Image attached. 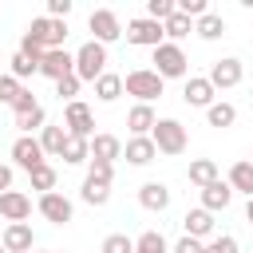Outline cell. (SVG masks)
<instances>
[{"label":"cell","instance_id":"cell-1","mask_svg":"<svg viewBox=\"0 0 253 253\" xmlns=\"http://www.w3.org/2000/svg\"><path fill=\"white\" fill-rule=\"evenodd\" d=\"M162 87H166V79H162L154 67H134V71L123 75V91L134 95L138 103H154V99L162 95Z\"/></svg>","mask_w":253,"mask_h":253},{"label":"cell","instance_id":"cell-2","mask_svg":"<svg viewBox=\"0 0 253 253\" xmlns=\"http://www.w3.org/2000/svg\"><path fill=\"white\" fill-rule=\"evenodd\" d=\"M150 138H154L158 154H170V158L186 154V146H190V134H186V126L178 119H158L154 130H150Z\"/></svg>","mask_w":253,"mask_h":253},{"label":"cell","instance_id":"cell-3","mask_svg":"<svg viewBox=\"0 0 253 253\" xmlns=\"http://www.w3.org/2000/svg\"><path fill=\"white\" fill-rule=\"evenodd\" d=\"M32 43H40L43 51H55V47H63V40H67V20H51V16H36L32 24H28V32H24Z\"/></svg>","mask_w":253,"mask_h":253},{"label":"cell","instance_id":"cell-4","mask_svg":"<svg viewBox=\"0 0 253 253\" xmlns=\"http://www.w3.org/2000/svg\"><path fill=\"white\" fill-rule=\"evenodd\" d=\"M75 75L83 83H95L99 75H107V47L99 40H87L79 51H75Z\"/></svg>","mask_w":253,"mask_h":253},{"label":"cell","instance_id":"cell-5","mask_svg":"<svg viewBox=\"0 0 253 253\" xmlns=\"http://www.w3.org/2000/svg\"><path fill=\"white\" fill-rule=\"evenodd\" d=\"M154 71L162 79H186L190 75V59L178 43H158L154 47Z\"/></svg>","mask_w":253,"mask_h":253},{"label":"cell","instance_id":"cell-6","mask_svg":"<svg viewBox=\"0 0 253 253\" xmlns=\"http://www.w3.org/2000/svg\"><path fill=\"white\" fill-rule=\"evenodd\" d=\"M126 43H134V47H158V43H166V32H162V24L158 20H146V16H134V20H126Z\"/></svg>","mask_w":253,"mask_h":253},{"label":"cell","instance_id":"cell-7","mask_svg":"<svg viewBox=\"0 0 253 253\" xmlns=\"http://www.w3.org/2000/svg\"><path fill=\"white\" fill-rule=\"evenodd\" d=\"M206 79L213 83V91H229V87H237V83L245 79V63H241L237 55H221V59L210 63V75H206Z\"/></svg>","mask_w":253,"mask_h":253},{"label":"cell","instance_id":"cell-8","mask_svg":"<svg viewBox=\"0 0 253 253\" xmlns=\"http://www.w3.org/2000/svg\"><path fill=\"white\" fill-rule=\"evenodd\" d=\"M36 210H40V217H43V221H51V225H67V221L75 217V202H71L67 194H59V190L40 194Z\"/></svg>","mask_w":253,"mask_h":253},{"label":"cell","instance_id":"cell-9","mask_svg":"<svg viewBox=\"0 0 253 253\" xmlns=\"http://www.w3.org/2000/svg\"><path fill=\"white\" fill-rule=\"evenodd\" d=\"M63 126H67L71 138H95V115H91V107L83 99L67 103L63 107Z\"/></svg>","mask_w":253,"mask_h":253},{"label":"cell","instance_id":"cell-10","mask_svg":"<svg viewBox=\"0 0 253 253\" xmlns=\"http://www.w3.org/2000/svg\"><path fill=\"white\" fill-rule=\"evenodd\" d=\"M12 162L32 174V170H40V166L47 162V154H43V146H40L36 134H20V138L12 142Z\"/></svg>","mask_w":253,"mask_h":253},{"label":"cell","instance_id":"cell-11","mask_svg":"<svg viewBox=\"0 0 253 253\" xmlns=\"http://www.w3.org/2000/svg\"><path fill=\"white\" fill-rule=\"evenodd\" d=\"M87 28L95 32V40L107 47V43H115L119 36H123V24H119V16L111 12V8H95L91 16H87Z\"/></svg>","mask_w":253,"mask_h":253},{"label":"cell","instance_id":"cell-12","mask_svg":"<svg viewBox=\"0 0 253 253\" xmlns=\"http://www.w3.org/2000/svg\"><path fill=\"white\" fill-rule=\"evenodd\" d=\"M40 75H47L51 83H59V79H67V75H75V55H71L67 47H55V51H43V59H40Z\"/></svg>","mask_w":253,"mask_h":253},{"label":"cell","instance_id":"cell-13","mask_svg":"<svg viewBox=\"0 0 253 253\" xmlns=\"http://www.w3.org/2000/svg\"><path fill=\"white\" fill-rule=\"evenodd\" d=\"M217 91H213V83L206 79V75H190L186 79V87H182V99H186V107H202V111H210L217 99H213Z\"/></svg>","mask_w":253,"mask_h":253},{"label":"cell","instance_id":"cell-14","mask_svg":"<svg viewBox=\"0 0 253 253\" xmlns=\"http://www.w3.org/2000/svg\"><path fill=\"white\" fill-rule=\"evenodd\" d=\"M0 241H4V253H32V249H36V233H32L28 221H12V225H4Z\"/></svg>","mask_w":253,"mask_h":253},{"label":"cell","instance_id":"cell-15","mask_svg":"<svg viewBox=\"0 0 253 253\" xmlns=\"http://www.w3.org/2000/svg\"><path fill=\"white\" fill-rule=\"evenodd\" d=\"M28 213H32V198L24 194V190H8V194H0V217L12 225V221H28Z\"/></svg>","mask_w":253,"mask_h":253},{"label":"cell","instance_id":"cell-16","mask_svg":"<svg viewBox=\"0 0 253 253\" xmlns=\"http://www.w3.org/2000/svg\"><path fill=\"white\" fill-rule=\"evenodd\" d=\"M123 158H126L130 166H150V162L158 158V146H154L150 134H142V138H126V142H123Z\"/></svg>","mask_w":253,"mask_h":253},{"label":"cell","instance_id":"cell-17","mask_svg":"<svg viewBox=\"0 0 253 253\" xmlns=\"http://www.w3.org/2000/svg\"><path fill=\"white\" fill-rule=\"evenodd\" d=\"M138 206L150 210V213L170 210V186H166V182H142V186H138Z\"/></svg>","mask_w":253,"mask_h":253},{"label":"cell","instance_id":"cell-18","mask_svg":"<svg viewBox=\"0 0 253 253\" xmlns=\"http://www.w3.org/2000/svg\"><path fill=\"white\" fill-rule=\"evenodd\" d=\"M154 123H158V115H154V107H150V103H134V107L126 111L130 138H142V134H150V130H154Z\"/></svg>","mask_w":253,"mask_h":253},{"label":"cell","instance_id":"cell-19","mask_svg":"<svg viewBox=\"0 0 253 253\" xmlns=\"http://www.w3.org/2000/svg\"><path fill=\"white\" fill-rule=\"evenodd\" d=\"M182 229H186V237H194V241H206L210 233H213V213L210 210H186V217H182Z\"/></svg>","mask_w":253,"mask_h":253},{"label":"cell","instance_id":"cell-20","mask_svg":"<svg viewBox=\"0 0 253 253\" xmlns=\"http://www.w3.org/2000/svg\"><path fill=\"white\" fill-rule=\"evenodd\" d=\"M91 158L115 166V158H123V138L119 134H95L91 138Z\"/></svg>","mask_w":253,"mask_h":253},{"label":"cell","instance_id":"cell-21","mask_svg":"<svg viewBox=\"0 0 253 253\" xmlns=\"http://www.w3.org/2000/svg\"><path fill=\"white\" fill-rule=\"evenodd\" d=\"M229 202H233V190H229V182H210L206 190H202V210H210V213H217V210H229Z\"/></svg>","mask_w":253,"mask_h":253},{"label":"cell","instance_id":"cell-22","mask_svg":"<svg viewBox=\"0 0 253 253\" xmlns=\"http://www.w3.org/2000/svg\"><path fill=\"white\" fill-rule=\"evenodd\" d=\"M225 182H229V190H233V194H249V198H253V162H249V158L233 162Z\"/></svg>","mask_w":253,"mask_h":253},{"label":"cell","instance_id":"cell-23","mask_svg":"<svg viewBox=\"0 0 253 253\" xmlns=\"http://www.w3.org/2000/svg\"><path fill=\"white\" fill-rule=\"evenodd\" d=\"M67 138H71V134H67V126H63V123H59V126H43V130H40V146H43V154H47V158H59V154H63V146H67Z\"/></svg>","mask_w":253,"mask_h":253},{"label":"cell","instance_id":"cell-24","mask_svg":"<svg viewBox=\"0 0 253 253\" xmlns=\"http://www.w3.org/2000/svg\"><path fill=\"white\" fill-rule=\"evenodd\" d=\"M186 178H190V186L206 190L210 182H217V162H213V158H194L190 170H186Z\"/></svg>","mask_w":253,"mask_h":253},{"label":"cell","instance_id":"cell-25","mask_svg":"<svg viewBox=\"0 0 253 253\" xmlns=\"http://www.w3.org/2000/svg\"><path fill=\"white\" fill-rule=\"evenodd\" d=\"M194 36H198V40H206V43H213V40H221V36H225V20H221L217 12H206L202 20H194Z\"/></svg>","mask_w":253,"mask_h":253},{"label":"cell","instance_id":"cell-26","mask_svg":"<svg viewBox=\"0 0 253 253\" xmlns=\"http://www.w3.org/2000/svg\"><path fill=\"white\" fill-rule=\"evenodd\" d=\"M119 95H123V75L107 71V75L95 79V99H99V103H115Z\"/></svg>","mask_w":253,"mask_h":253},{"label":"cell","instance_id":"cell-27","mask_svg":"<svg viewBox=\"0 0 253 253\" xmlns=\"http://www.w3.org/2000/svg\"><path fill=\"white\" fill-rule=\"evenodd\" d=\"M206 123L217 126V130H229V126L237 123V107H233V103H213V107L206 111Z\"/></svg>","mask_w":253,"mask_h":253},{"label":"cell","instance_id":"cell-28","mask_svg":"<svg viewBox=\"0 0 253 253\" xmlns=\"http://www.w3.org/2000/svg\"><path fill=\"white\" fill-rule=\"evenodd\" d=\"M67 166H83V162H91V138H67V146H63V154H59Z\"/></svg>","mask_w":253,"mask_h":253},{"label":"cell","instance_id":"cell-29","mask_svg":"<svg viewBox=\"0 0 253 253\" xmlns=\"http://www.w3.org/2000/svg\"><path fill=\"white\" fill-rule=\"evenodd\" d=\"M162 32H166V43H178L182 36H190V32H194V20H190V16H182V12H174V16L162 24Z\"/></svg>","mask_w":253,"mask_h":253},{"label":"cell","instance_id":"cell-30","mask_svg":"<svg viewBox=\"0 0 253 253\" xmlns=\"http://www.w3.org/2000/svg\"><path fill=\"white\" fill-rule=\"evenodd\" d=\"M134 253H170V245H166V237L158 229H146V233L134 237Z\"/></svg>","mask_w":253,"mask_h":253},{"label":"cell","instance_id":"cell-31","mask_svg":"<svg viewBox=\"0 0 253 253\" xmlns=\"http://www.w3.org/2000/svg\"><path fill=\"white\" fill-rule=\"evenodd\" d=\"M79 198H83L87 206H107V202H111V186H99V182L83 178V190H79Z\"/></svg>","mask_w":253,"mask_h":253},{"label":"cell","instance_id":"cell-32","mask_svg":"<svg viewBox=\"0 0 253 253\" xmlns=\"http://www.w3.org/2000/svg\"><path fill=\"white\" fill-rule=\"evenodd\" d=\"M28 178H32V190H40V194H51L55 190V166L51 162H43L40 170H32Z\"/></svg>","mask_w":253,"mask_h":253},{"label":"cell","instance_id":"cell-33","mask_svg":"<svg viewBox=\"0 0 253 253\" xmlns=\"http://www.w3.org/2000/svg\"><path fill=\"white\" fill-rule=\"evenodd\" d=\"M174 12H178V0H146V20H158V24H166Z\"/></svg>","mask_w":253,"mask_h":253},{"label":"cell","instance_id":"cell-34","mask_svg":"<svg viewBox=\"0 0 253 253\" xmlns=\"http://www.w3.org/2000/svg\"><path fill=\"white\" fill-rule=\"evenodd\" d=\"M16 126H20V134H36V130H43V126H47V115H43V107H36V111L20 115V119H16Z\"/></svg>","mask_w":253,"mask_h":253},{"label":"cell","instance_id":"cell-35","mask_svg":"<svg viewBox=\"0 0 253 253\" xmlns=\"http://www.w3.org/2000/svg\"><path fill=\"white\" fill-rule=\"evenodd\" d=\"M99 253H134V237H126V233H107L103 245H99Z\"/></svg>","mask_w":253,"mask_h":253},{"label":"cell","instance_id":"cell-36","mask_svg":"<svg viewBox=\"0 0 253 253\" xmlns=\"http://www.w3.org/2000/svg\"><path fill=\"white\" fill-rule=\"evenodd\" d=\"M8 75H16V79H28V75H40V63H32L28 55H20V51H16V55L8 59Z\"/></svg>","mask_w":253,"mask_h":253},{"label":"cell","instance_id":"cell-37","mask_svg":"<svg viewBox=\"0 0 253 253\" xmlns=\"http://www.w3.org/2000/svg\"><path fill=\"white\" fill-rule=\"evenodd\" d=\"M87 178H91V182H99V186H111V182H115V166H111V162H95V158H91V162H87Z\"/></svg>","mask_w":253,"mask_h":253},{"label":"cell","instance_id":"cell-38","mask_svg":"<svg viewBox=\"0 0 253 253\" xmlns=\"http://www.w3.org/2000/svg\"><path fill=\"white\" fill-rule=\"evenodd\" d=\"M20 95H24V83H20L16 75H0V103H8V107H12Z\"/></svg>","mask_w":253,"mask_h":253},{"label":"cell","instance_id":"cell-39","mask_svg":"<svg viewBox=\"0 0 253 253\" xmlns=\"http://www.w3.org/2000/svg\"><path fill=\"white\" fill-rule=\"evenodd\" d=\"M202 253H241V249H237V237H233V233H217V237L206 241Z\"/></svg>","mask_w":253,"mask_h":253},{"label":"cell","instance_id":"cell-40","mask_svg":"<svg viewBox=\"0 0 253 253\" xmlns=\"http://www.w3.org/2000/svg\"><path fill=\"white\" fill-rule=\"evenodd\" d=\"M79 87H83V79H79V75H67V79H59V83H55V95H59V99H67V103H75Z\"/></svg>","mask_w":253,"mask_h":253},{"label":"cell","instance_id":"cell-41","mask_svg":"<svg viewBox=\"0 0 253 253\" xmlns=\"http://www.w3.org/2000/svg\"><path fill=\"white\" fill-rule=\"evenodd\" d=\"M36 107H40V99H36V95L24 87V95L12 103V119H20V115H28V111H36Z\"/></svg>","mask_w":253,"mask_h":253},{"label":"cell","instance_id":"cell-42","mask_svg":"<svg viewBox=\"0 0 253 253\" xmlns=\"http://www.w3.org/2000/svg\"><path fill=\"white\" fill-rule=\"evenodd\" d=\"M202 249H206V241H194V237H186V233H182V237L174 241V249H170V253H202Z\"/></svg>","mask_w":253,"mask_h":253},{"label":"cell","instance_id":"cell-43","mask_svg":"<svg viewBox=\"0 0 253 253\" xmlns=\"http://www.w3.org/2000/svg\"><path fill=\"white\" fill-rule=\"evenodd\" d=\"M47 16L51 20H67L71 16V0H47Z\"/></svg>","mask_w":253,"mask_h":253},{"label":"cell","instance_id":"cell-44","mask_svg":"<svg viewBox=\"0 0 253 253\" xmlns=\"http://www.w3.org/2000/svg\"><path fill=\"white\" fill-rule=\"evenodd\" d=\"M20 55H28L32 63H40V59H43V47H40V43H32L28 36H20Z\"/></svg>","mask_w":253,"mask_h":253},{"label":"cell","instance_id":"cell-45","mask_svg":"<svg viewBox=\"0 0 253 253\" xmlns=\"http://www.w3.org/2000/svg\"><path fill=\"white\" fill-rule=\"evenodd\" d=\"M8 190H12V166L0 162V194H8Z\"/></svg>","mask_w":253,"mask_h":253},{"label":"cell","instance_id":"cell-46","mask_svg":"<svg viewBox=\"0 0 253 253\" xmlns=\"http://www.w3.org/2000/svg\"><path fill=\"white\" fill-rule=\"evenodd\" d=\"M245 221H249V225H253V198H249V202H245Z\"/></svg>","mask_w":253,"mask_h":253},{"label":"cell","instance_id":"cell-47","mask_svg":"<svg viewBox=\"0 0 253 253\" xmlns=\"http://www.w3.org/2000/svg\"><path fill=\"white\" fill-rule=\"evenodd\" d=\"M0 63H8V59H4V51H0ZM0 75H4V71H0Z\"/></svg>","mask_w":253,"mask_h":253},{"label":"cell","instance_id":"cell-48","mask_svg":"<svg viewBox=\"0 0 253 253\" xmlns=\"http://www.w3.org/2000/svg\"><path fill=\"white\" fill-rule=\"evenodd\" d=\"M249 162H253V150H249Z\"/></svg>","mask_w":253,"mask_h":253},{"label":"cell","instance_id":"cell-49","mask_svg":"<svg viewBox=\"0 0 253 253\" xmlns=\"http://www.w3.org/2000/svg\"><path fill=\"white\" fill-rule=\"evenodd\" d=\"M32 253H43V249H32Z\"/></svg>","mask_w":253,"mask_h":253},{"label":"cell","instance_id":"cell-50","mask_svg":"<svg viewBox=\"0 0 253 253\" xmlns=\"http://www.w3.org/2000/svg\"><path fill=\"white\" fill-rule=\"evenodd\" d=\"M0 253H4V241H0Z\"/></svg>","mask_w":253,"mask_h":253},{"label":"cell","instance_id":"cell-51","mask_svg":"<svg viewBox=\"0 0 253 253\" xmlns=\"http://www.w3.org/2000/svg\"><path fill=\"white\" fill-rule=\"evenodd\" d=\"M55 253H63V249H55Z\"/></svg>","mask_w":253,"mask_h":253}]
</instances>
